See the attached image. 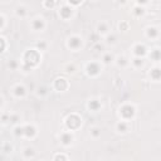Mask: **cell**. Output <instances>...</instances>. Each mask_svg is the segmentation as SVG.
<instances>
[{"label":"cell","instance_id":"cell-8","mask_svg":"<svg viewBox=\"0 0 161 161\" xmlns=\"http://www.w3.org/2000/svg\"><path fill=\"white\" fill-rule=\"evenodd\" d=\"M23 132H24V136L28 137V138H33L37 135V130H35V127L33 125L23 126Z\"/></svg>","mask_w":161,"mask_h":161},{"label":"cell","instance_id":"cell-36","mask_svg":"<svg viewBox=\"0 0 161 161\" xmlns=\"http://www.w3.org/2000/svg\"><path fill=\"white\" fill-rule=\"evenodd\" d=\"M46 93H47V91H46V88H44V87L39 88V92H38V94H46Z\"/></svg>","mask_w":161,"mask_h":161},{"label":"cell","instance_id":"cell-16","mask_svg":"<svg viewBox=\"0 0 161 161\" xmlns=\"http://www.w3.org/2000/svg\"><path fill=\"white\" fill-rule=\"evenodd\" d=\"M159 35V30H157V28H148L147 29V37L148 38H156Z\"/></svg>","mask_w":161,"mask_h":161},{"label":"cell","instance_id":"cell-9","mask_svg":"<svg viewBox=\"0 0 161 161\" xmlns=\"http://www.w3.org/2000/svg\"><path fill=\"white\" fill-rule=\"evenodd\" d=\"M31 28H33L34 30H37V31L43 30V29L46 28V23H44V20H43V19H39V18L34 19L33 21H31Z\"/></svg>","mask_w":161,"mask_h":161},{"label":"cell","instance_id":"cell-14","mask_svg":"<svg viewBox=\"0 0 161 161\" xmlns=\"http://www.w3.org/2000/svg\"><path fill=\"white\" fill-rule=\"evenodd\" d=\"M116 127H117V131H119V132H122V134H126V132L128 131V123H127L126 121L119 122Z\"/></svg>","mask_w":161,"mask_h":161},{"label":"cell","instance_id":"cell-3","mask_svg":"<svg viewBox=\"0 0 161 161\" xmlns=\"http://www.w3.org/2000/svg\"><path fill=\"white\" fill-rule=\"evenodd\" d=\"M66 123H67V127L72 131V130H77V128L82 125V120H81V117L78 115H74L73 113V115H71V116L67 117Z\"/></svg>","mask_w":161,"mask_h":161},{"label":"cell","instance_id":"cell-19","mask_svg":"<svg viewBox=\"0 0 161 161\" xmlns=\"http://www.w3.org/2000/svg\"><path fill=\"white\" fill-rule=\"evenodd\" d=\"M150 74H151V78H152L154 81H159V79H160V74H161L160 68H155V69H152Z\"/></svg>","mask_w":161,"mask_h":161},{"label":"cell","instance_id":"cell-18","mask_svg":"<svg viewBox=\"0 0 161 161\" xmlns=\"http://www.w3.org/2000/svg\"><path fill=\"white\" fill-rule=\"evenodd\" d=\"M97 30H98V34H106L107 31H108V27H107V24H104V23H101V24H98Z\"/></svg>","mask_w":161,"mask_h":161},{"label":"cell","instance_id":"cell-34","mask_svg":"<svg viewBox=\"0 0 161 161\" xmlns=\"http://www.w3.org/2000/svg\"><path fill=\"white\" fill-rule=\"evenodd\" d=\"M83 0H68V3L72 4V5H79Z\"/></svg>","mask_w":161,"mask_h":161},{"label":"cell","instance_id":"cell-38","mask_svg":"<svg viewBox=\"0 0 161 161\" xmlns=\"http://www.w3.org/2000/svg\"><path fill=\"white\" fill-rule=\"evenodd\" d=\"M3 25H4V18L0 15V28H3Z\"/></svg>","mask_w":161,"mask_h":161},{"label":"cell","instance_id":"cell-41","mask_svg":"<svg viewBox=\"0 0 161 161\" xmlns=\"http://www.w3.org/2000/svg\"><path fill=\"white\" fill-rule=\"evenodd\" d=\"M94 49H97V52H98V49H101V50H102V46H101V47H100V46H96V47H94Z\"/></svg>","mask_w":161,"mask_h":161},{"label":"cell","instance_id":"cell-33","mask_svg":"<svg viewBox=\"0 0 161 161\" xmlns=\"http://www.w3.org/2000/svg\"><path fill=\"white\" fill-rule=\"evenodd\" d=\"M3 150H4L5 152H12V151H13V147H12V145L5 144V145H4V147H3Z\"/></svg>","mask_w":161,"mask_h":161},{"label":"cell","instance_id":"cell-39","mask_svg":"<svg viewBox=\"0 0 161 161\" xmlns=\"http://www.w3.org/2000/svg\"><path fill=\"white\" fill-rule=\"evenodd\" d=\"M9 67H12V68H15V67H16V63H15V62H13L12 64L9 63Z\"/></svg>","mask_w":161,"mask_h":161},{"label":"cell","instance_id":"cell-1","mask_svg":"<svg viewBox=\"0 0 161 161\" xmlns=\"http://www.w3.org/2000/svg\"><path fill=\"white\" fill-rule=\"evenodd\" d=\"M40 62V54L38 49H31L28 50L25 54H24V68H31V67H35L37 64Z\"/></svg>","mask_w":161,"mask_h":161},{"label":"cell","instance_id":"cell-17","mask_svg":"<svg viewBox=\"0 0 161 161\" xmlns=\"http://www.w3.org/2000/svg\"><path fill=\"white\" fill-rule=\"evenodd\" d=\"M15 14L18 15V16H25L27 15V8L25 6H18L16 8V10H15Z\"/></svg>","mask_w":161,"mask_h":161},{"label":"cell","instance_id":"cell-2","mask_svg":"<svg viewBox=\"0 0 161 161\" xmlns=\"http://www.w3.org/2000/svg\"><path fill=\"white\" fill-rule=\"evenodd\" d=\"M135 113H136V110H135V107L131 106V104H123L120 108V116L122 117L123 121H128V120L134 119Z\"/></svg>","mask_w":161,"mask_h":161},{"label":"cell","instance_id":"cell-22","mask_svg":"<svg viewBox=\"0 0 161 161\" xmlns=\"http://www.w3.org/2000/svg\"><path fill=\"white\" fill-rule=\"evenodd\" d=\"M112 60H113V56H112V54H110V53H107V54H104V56H103V58H102V62H103L104 64H110Z\"/></svg>","mask_w":161,"mask_h":161},{"label":"cell","instance_id":"cell-29","mask_svg":"<svg viewBox=\"0 0 161 161\" xmlns=\"http://www.w3.org/2000/svg\"><path fill=\"white\" fill-rule=\"evenodd\" d=\"M18 121H19V116H18V115H10V116H9V122L16 123Z\"/></svg>","mask_w":161,"mask_h":161},{"label":"cell","instance_id":"cell-5","mask_svg":"<svg viewBox=\"0 0 161 161\" xmlns=\"http://www.w3.org/2000/svg\"><path fill=\"white\" fill-rule=\"evenodd\" d=\"M68 86H69V83H68V81H67L66 78H57V79L54 81V88H56L57 91H59V92L67 91Z\"/></svg>","mask_w":161,"mask_h":161},{"label":"cell","instance_id":"cell-31","mask_svg":"<svg viewBox=\"0 0 161 161\" xmlns=\"http://www.w3.org/2000/svg\"><path fill=\"white\" fill-rule=\"evenodd\" d=\"M5 47H6V43H5V40H4L3 38H0V53H3V52H4Z\"/></svg>","mask_w":161,"mask_h":161},{"label":"cell","instance_id":"cell-12","mask_svg":"<svg viewBox=\"0 0 161 161\" xmlns=\"http://www.w3.org/2000/svg\"><path fill=\"white\" fill-rule=\"evenodd\" d=\"M13 92H14V94H15V97L20 98V97H24V96H25V93H27V90H25V87H24V86H20V84H18V86H15V87H14Z\"/></svg>","mask_w":161,"mask_h":161},{"label":"cell","instance_id":"cell-26","mask_svg":"<svg viewBox=\"0 0 161 161\" xmlns=\"http://www.w3.org/2000/svg\"><path fill=\"white\" fill-rule=\"evenodd\" d=\"M56 3H54V0H44V6L47 9H52V8H54Z\"/></svg>","mask_w":161,"mask_h":161},{"label":"cell","instance_id":"cell-10","mask_svg":"<svg viewBox=\"0 0 161 161\" xmlns=\"http://www.w3.org/2000/svg\"><path fill=\"white\" fill-rule=\"evenodd\" d=\"M60 141H62V144H63L64 146L71 145L72 141H73V135H72L71 132H63V134L60 135Z\"/></svg>","mask_w":161,"mask_h":161},{"label":"cell","instance_id":"cell-40","mask_svg":"<svg viewBox=\"0 0 161 161\" xmlns=\"http://www.w3.org/2000/svg\"><path fill=\"white\" fill-rule=\"evenodd\" d=\"M117 2H119L120 4H126V3H127V0H117Z\"/></svg>","mask_w":161,"mask_h":161},{"label":"cell","instance_id":"cell-11","mask_svg":"<svg viewBox=\"0 0 161 161\" xmlns=\"http://www.w3.org/2000/svg\"><path fill=\"white\" fill-rule=\"evenodd\" d=\"M134 53H135V56L136 57H144L146 53H147V50H146V47L145 46H142V44H137V46H135V48H134Z\"/></svg>","mask_w":161,"mask_h":161},{"label":"cell","instance_id":"cell-13","mask_svg":"<svg viewBox=\"0 0 161 161\" xmlns=\"http://www.w3.org/2000/svg\"><path fill=\"white\" fill-rule=\"evenodd\" d=\"M101 102L98 101V100H91L90 102H88V108L91 110V111H93V112H97V111H100V108H101Z\"/></svg>","mask_w":161,"mask_h":161},{"label":"cell","instance_id":"cell-28","mask_svg":"<svg viewBox=\"0 0 161 161\" xmlns=\"http://www.w3.org/2000/svg\"><path fill=\"white\" fill-rule=\"evenodd\" d=\"M14 134H15V136H24V132H23V127H15V130H14Z\"/></svg>","mask_w":161,"mask_h":161},{"label":"cell","instance_id":"cell-23","mask_svg":"<svg viewBox=\"0 0 161 161\" xmlns=\"http://www.w3.org/2000/svg\"><path fill=\"white\" fill-rule=\"evenodd\" d=\"M117 64H119L120 67H125L128 64V60L125 57H120V58H117Z\"/></svg>","mask_w":161,"mask_h":161},{"label":"cell","instance_id":"cell-20","mask_svg":"<svg viewBox=\"0 0 161 161\" xmlns=\"http://www.w3.org/2000/svg\"><path fill=\"white\" fill-rule=\"evenodd\" d=\"M134 14H135L136 16H141V15L145 14V10H144V8H142L141 5H137V6L134 9Z\"/></svg>","mask_w":161,"mask_h":161},{"label":"cell","instance_id":"cell-37","mask_svg":"<svg viewBox=\"0 0 161 161\" xmlns=\"http://www.w3.org/2000/svg\"><path fill=\"white\" fill-rule=\"evenodd\" d=\"M127 27H128V25H127V23H122V24H120V29H125V30H126V29H127Z\"/></svg>","mask_w":161,"mask_h":161},{"label":"cell","instance_id":"cell-7","mask_svg":"<svg viewBox=\"0 0 161 161\" xmlns=\"http://www.w3.org/2000/svg\"><path fill=\"white\" fill-rule=\"evenodd\" d=\"M68 47L73 50H77L82 47V39L79 37H71L68 40Z\"/></svg>","mask_w":161,"mask_h":161},{"label":"cell","instance_id":"cell-6","mask_svg":"<svg viewBox=\"0 0 161 161\" xmlns=\"http://www.w3.org/2000/svg\"><path fill=\"white\" fill-rule=\"evenodd\" d=\"M59 15H60L62 19L68 20V19H71L72 15H73V9H72L71 6H68V5H64V6H62L60 10H59Z\"/></svg>","mask_w":161,"mask_h":161},{"label":"cell","instance_id":"cell-15","mask_svg":"<svg viewBox=\"0 0 161 161\" xmlns=\"http://www.w3.org/2000/svg\"><path fill=\"white\" fill-rule=\"evenodd\" d=\"M23 155L25 159H30V157H34L35 155V151H34V148L33 147H27L24 151H23Z\"/></svg>","mask_w":161,"mask_h":161},{"label":"cell","instance_id":"cell-42","mask_svg":"<svg viewBox=\"0 0 161 161\" xmlns=\"http://www.w3.org/2000/svg\"><path fill=\"white\" fill-rule=\"evenodd\" d=\"M3 103H4V102H3V98H2V97H0V107H2V106H3Z\"/></svg>","mask_w":161,"mask_h":161},{"label":"cell","instance_id":"cell-27","mask_svg":"<svg viewBox=\"0 0 161 161\" xmlns=\"http://www.w3.org/2000/svg\"><path fill=\"white\" fill-rule=\"evenodd\" d=\"M46 48H47V43L46 42L40 40L39 43H37V49L38 50H46Z\"/></svg>","mask_w":161,"mask_h":161},{"label":"cell","instance_id":"cell-4","mask_svg":"<svg viewBox=\"0 0 161 161\" xmlns=\"http://www.w3.org/2000/svg\"><path fill=\"white\" fill-rule=\"evenodd\" d=\"M86 69H87L88 76L94 77V76H98V74L101 73L102 67L100 66V64H98L97 62H91V63L87 64V68H86Z\"/></svg>","mask_w":161,"mask_h":161},{"label":"cell","instance_id":"cell-32","mask_svg":"<svg viewBox=\"0 0 161 161\" xmlns=\"http://www.w3.org/2000/svg\"><path fill=\"white\" fill-rule=\"evenodd\" d=\"M66 71L68 73H73L74 71H76V67H74V64H68V66L66 67Z\"/></svg>","mask_w":161,"mask_h":161},{"label":"cell","instance_id":"cell-25","mask_svg":"<svg viewBox=\"0 0 161 161\" xmlns=\"http://www.w3.org/2000/svg\"><path fill=\"white\" fill-rule=\"evenodd\" d=\"M150 57L154 58L156 62H157V60H160V50H159V49H155L154 52H151V54H150Z\"/></svg>","mask_w":161,"mask_h":161},{"label":"cell","instance_id":"cell-21","mask_svg":"<svg viewBox=\"0 0 161 161\" xmlns=\"http://www.w3.org/2000/svg\"><path fill=\"white\" fill-rule=\"evenodd\" d=\"M132 64H134V66H135L136 68H140V67L144 66V60H142L141 57H136V58L132 60Z\"/></svg>","mask_w":161,"mask_h":161},{"label":"cell","instance_id":"cell-24","mask_svg":"<svg viewBox=\"0 0 161 161\" xmlns=\"http://www.w3.org/2000/svg\"><path fill=\"white\" fill-rule=\"evenodd\" d=\"M91 135L94 138H97V137L101 136V130H100V128H97V127H94V128H92V130H91Z\"/></svg>","mask_w":161,"mask_h":161},{"label":"cell","instance_id":"cell-35","mask_svg":"<svg viewBox=\"0 0 161 161\" xmlns=\"http://www.w3.org/2000/svg\"><path fill=\"white\" fill-rule=\"evenodd\" d=\"M148 3V0H137V4L138 5H145Z\"/></svg>","mask_w":161,"mask_h":161},{"label":"cell","instance_id":"cell-30","mask_svg":"<svg viewBox=\"0 0 161 161\" xmlns=\"http://www.w3.org/2000/svg\"><path fill=\"white\" fill-rule=\"evenodd\" d=\"M107 43H108V44H115L116 43V35L111 34V35L107 37Z\"/></svg>","mask_w":161,"mask_h":161}]
</instances>
